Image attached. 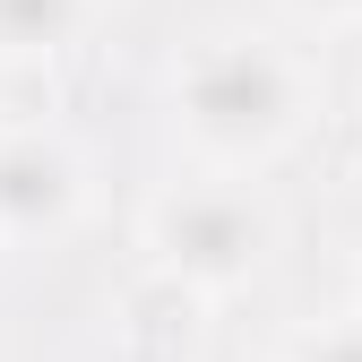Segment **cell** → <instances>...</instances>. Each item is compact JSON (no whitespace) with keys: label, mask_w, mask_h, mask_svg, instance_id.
<instances>
[{"label":"cell","mask_w":362,"mask_h":362,"mask_svg":"<svg viewBox=\"0 0 362 362\" xmlns=\"http://www.w3.org/2000/svg\"><path fill=\"white\" fill-rule=\"evenodd\" d=\"M95 199V164L69 129L9 121L0 129V242H61Z\"/></svg>","instance_id":"3"},{"label":"cell","mask_w":362,"mask_h":362,"mask_svg":"<svg viewBox=\"0 0 362 362\" xmlns=\"http://www.w3.org/2000/svg\"><path fill=\"white\" fill-rule=\"evenodd\" d=\"M112 18V0H0V69H43L95 43V26Z\"/></svg>","instance_id":"4"},{"label":"cell","mask_w":362,"mask_h":362,"mask_svg":"<svg viewBox=\"0 0 362 362\" xmlns=\"http://www.w3.org/2000/svg\"><path fill=\"white\" fill-rule=\"evenodd\" d=\"M354 310H362V250H354Z\"/></svg>","instance_id":"7"},{"label":"cell","mask_w":362,"mask_h":362,"mask_svg":"<svg viewBox=\"0 0 362 362\" xmlns=\"http://www.w3.org/2000/svg\"><path fill=\"white\" fill-rule=\"evenodd\" d=\"M139 250L164 285L181 293H242L267 250H276V207H267L259 173H216V164H181L164 190L139 207Z\"/></svg>","instance_id":"2"},{"label":"cell","mask_w":362,"mask_h":362,"mask_svg":"<svg viewBox=\"0 0 362 362\" xmlns=\"http://www.w3.org/2000/svg\"><path fill=\"white\" fill-rule=\"evenodd\" d=\"M0 129H9V112H0Z\"/></svg>","instance_id":"8"},{"label":"cell","mask_w":362,"mask_h":362,"mask_svg":"<svg viewBox=\"0 0 362 362\" xmlns=\"http://www.w3.org/2000/svg\"><path fill=\"white\" fill-rule=\"evenodd\" d=\"M276 362H362V310H337L320 328H293L276 345Z\"/></svg>","instance_id":"5"},{"label":"cell","mask_w":362,"mask_h":362,"mask_svg":"<svg viewBox=\"0 0 362 362\" xmlns=\"http://www.w3.org/2000/svg\"><path fill=\"white\" fill-rule=\"evenodd\" d=\"M320 104V52L293 26H199L164 61V139L181 164L267 173L310 139Z\"/></svg>","instance_id":"1"},{"label":"cell","mask_w":362,"mask_h":362,"mask_svg":"<svg viewBox=\"0 0 362 362\" xmlns=\"http://www.w3.org/2000/svg\"><path fill=\"white\" fill-rule=\"evenodd\" d=\"M293 35H310V43H337V35H362V0H267Z\"/></svg>","instance_id":"6"}]
</instances>
